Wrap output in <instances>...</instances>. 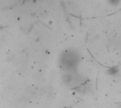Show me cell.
Returning <instances> with one entry per match:
<instances>
[{"label": "cell", "mask_w": 121, "mask_h": 108, "mask_svg": "<svg viewBox=\"0 0 121 108\" xmlns=\"http://www.w3.org/2000/svg\"><path fill=\"white\" fill-rule=\"evenodd\" d=\"M108 2L110 6L117 7L120 4L121 0H108Z\"/></svg>", "instance_id": "obj_1"}]
</instances>
